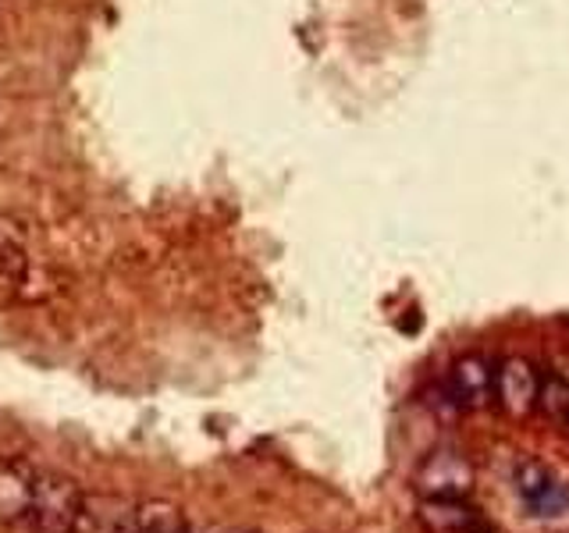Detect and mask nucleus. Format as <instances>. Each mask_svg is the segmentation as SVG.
Masks as SVG:
<instances>
[{"instance_id": "f257e3e1", "label": "nucleus", "mask_w": 569, "mask_h": 533, "mask_svg": "<svg viewBox=\"0 0 569 533\" xmlns=\"http://www.w3.org/2000/svg\"><path fill=\"white\" fill-rule=\"evenodd\" d=\"M82 487L64 473H36L26 523L32 533H71L82 512Z\"/></svg>"}, {"instance_id": "f03ea898", "label": "nucleus", "mask_w": 569, "mask_h": 533, "mask_svg": "<svg viewBox=\"0 0 569 533\" xmlns=\"http://www.w3.org/2000/svg\"><path fill=\"white\" fill-rule=\"evenodd\" d=\"M413 484L420 497H470L477 487V470L459 449H438L420 462Z\"/></svg>"}, {"instance_id": "7ed1b4c3", "label": "nucleus", "mask_w": 569, "mask_h": 533, "mask_svg": "<svg viewBox=\"0 0 569 533\" xmlns=\"http://www.w3.org/2000/svg\"><path fill=\"white\" fill-rule=\"evenodd\" d=\"M541 373L523 355H506L495 363V405L509 420H527L538 413Z\"/></svg>"}, {"instance_id": "20e7f679", "label": "nucleus", "mask_w": 569, "mask_h": 533, "mask_svg": "<svg viewBox=\"0 0 569 533\" xmlns=\"http://www.w3.org/2000/svg\"><path fill=\"white\" fill-rule=\"evenodd\" d=\"M441 395L456 413H477L495 402V363L485 355H462L452 363L449 378L441 384Z\"/></svg>"}, {"instance_id": "39448f33", "label": "nucleus", "mask_w": 569, "mask_h": 533, "mask_svg": "<svg viewBox=\"0 0 569 533\" xmlns=\"http://www.w3.org/2000/svg\"><path fill=\"white\" fill-rule=\"evenodd\" d=\"M516 491H520L527 512L541 515V520H556V515L569 512V480L559 476L548 462H523L516 473Z\"/></svg>"}, {"instance_id": "423d86ee", "label": "nucleus", "mask_w": 569, "mask_h": 533, "mask_svg": "<svg viewBox=\"0 0 569 533\" xmlns=\"http://www.w3.org/2000/svg\"><path fill=\"white\" fill-rule=\"evenodd\" d=\"M71 533H136V505L118 494H86Z\"/></svg>"}, {"instance_id": "0eeeda50", "label": "nucleus", "mask_w": 569, "mask_h": 533, "mask_svg": "<svg viewBox=\"0 0 569 533\" xmlns=\"http://www.w3.org/2000/svg\"><path fill=\"white\" fill-rule=\"evenodd\" d=\"M36 470L22 459H0V523H26L32 505Z\"/></svg>"}, {"instance_id": "6e6552de", "label": "nucleus", "mask_w": 569, "mask_h": 533, "mask_svg": "<svg viewBox=\"0 0 569 533\" xmlns=\"http://www.w3.org/2000/svg\"><path fill=\"white\" fill-rule=\"evenodd\" d=\"M420 523L427 526V533L485 530V520L467 497H420Z\"/></svg>"}, {"instance_id": "1a4fd4ad", "label": "nucleus", "mask_w": 569, "mask_h": 533, "mask_svg": "<svg viewBox=\"0 0 569 533\" xmlns=\"http://www.w3.org/2000/svg\"><path fill=\"white\" fill-rule=\"evenodd\" d=\"M136 533H189V520L174 502L150 497L136 505Z\"/></svg>"}, {"instance_id": "9d476101", "label": "nucleus", "mask_w": 569, "mask_h": 533, "mask_svg": "<svg viewBox=\"0 0 569 533\" xmlns=\"http://www.w3.org/2000/svg\"><path fill=\"white\" fill-rule=\"evenodd\" d=\"M538 409L556 423H569V373L562 370H548L541 373V388H538Z\"/></svg>"}, {"instance_id": "9b49d317", "label": "nucleus", "mask_w": 569, "mask_h": 533, "mask_svg": "<svg viewBox=\"0 0 569 533\" xmlns=\"http://www.w3.org/2000/svg\"><path fill=\"white\" fill-rule=\"evenodd\" d=\"M0 253H26V224L0 213Z\"/></svg>"}, {"instance_id": "f8f14e48", "label": "nucleus", "mask_w": 569, "mask_h": 533, "mask_svg": "<svg viewBox=\"0 0 569 533\" xmlns=\"http://www.w3.org/2000/svg\"><path fill=\"white\" fill-rule=\"evenodd\" d=\"M228 533H257V530H228Z\"/></svg>"}, {"instance_id": "ddd939ff", "label": "nucleus", "mask_w": 569, "mask_h": 533, "mask_svg": "<svg viewBox=\"0 0 569 533\" xmlns=\"http://www.w3.org/2000/svg\"><path fill=\"white\" fill-rule=\"evenodd\" d=\"M473 533H488V530H473Z\"/></svg>"}, {"instance_id": "4468645a", "label": "nucleus", "mask_w": 569, "mask_h": 533, "mask_svg": "<svg viewBox=\"0 0 569 533\" xmlns=\"http://www.w3.org/2000/svg\"><path fill=\"white\" fill-rule=\"evenodd\" d=\"M566 426H569V423H566Z\"/></svg>"}]
</instances>
